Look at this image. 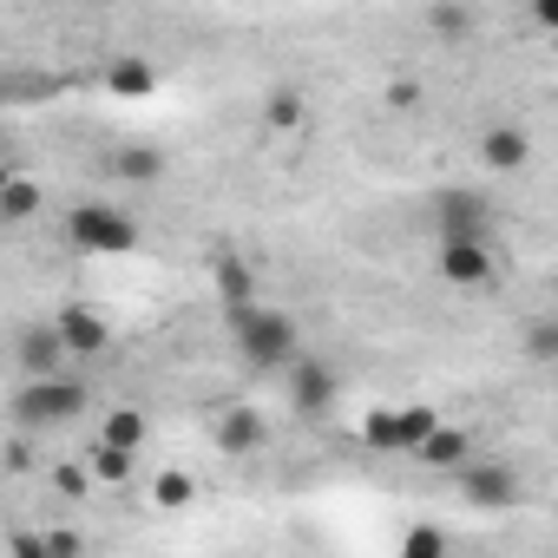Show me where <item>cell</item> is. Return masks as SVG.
<instances>
[{
	"mask_svg": "<svg viewBox=\"0 0 558 558\" xmlns=\"http://www.w3.org/2000/svg\"><path fill=\"white\" fill-rule=\"evenodd\" d=\"M440 276L460 290H480V283H493V250L486 243H440Z\"/></svg>",
	"mask_w": 558,
	"mask_h": 558,
	"instance_id": "cell-10",
	"label": "cell"
},
{
	"mask_svg": "<svg viewBox=\"0 0 558 558\" xmlns=\"http://www.w3.org/2000/svg\"><path fill=\"white\" fill-rule=\"evenodd\" d=\"M53 329H60V342H66L73 362H80V355H106V342H112V323H106L99 310H86V303H66V310L53 316Z\"/></svg>",
	"mask_w": 558,
	"mask_h": 558,
	"instance_id": "cell-9",
	"label": "cell"
},
{
	"mask_svg": "<svg viewBox=\"0 0 558 558\" xmlns=\"http://www.w3.org/2000/svg\"><path fill=\"white\" fill-rule=\"evenodd\" d=\"M230 349H236V362H243L250 375H283V368L303 355V336H296L290 316L250 303V310H230Z\"/></svg>",
	"mask_w": 558,
	"mask_h": 558,
	"instance_id": "cell-1",
	"label": "cell"
},
{
	"mask_svg": "<svg viewBox=\"0 0 558 558\" xmlns=\"http://www.w3.org/2000/svg\"><path fill=\"white\" fill-rule=\"evenodd\" d=\"M8 558H47V538H34V532H21V538L8 545Z\"/></svg>",
	"mask_w": 558,
	"mask_h": 558,
	"instance_id": "cell-26",
	"label": "cell"
},
{
	"mask_svg": "<svg viewBox=\"0 0 558 558\" xmlns=\"http://www.w3.org/2000/svg\"><path fill=\"white\" fill-rule=\"evenodd\" d=\"M263 106H269L263 119H269L276 132H290V125H303V93H296V86H269V99H263Z\"/></svg>",
	"mask_w": 558,
	"mask_h": 558,
	"instance_id": "cell-21",
	"label": "cell"
},
{
	"mask_svg": "<svg viewBox=\"0 0 558 558\" xmlns=\"http://www.w3.org/2000/svg\"><path fill=\"white\" fill-rule=\"evenodd\" d=\"M14 368H21L27 381H60V375L73 368V355H66V342H60L53 316H47V323H27V329H21V342H14Z\"/></svg>",
	"mask_w": 558,
	"mask_h": 558,
	"instance_id": "cell-7",
	"label": "cell"
},
{
	"mask_svg": "<svg viewBox=\"0 0 558 558\" xmlns=\"http://www.w3.org/2000/svg\"><path fill=\"white\" fill-rule=\"evenodd\" d=\"M414 453H421L427 466H440V473H460V466L473 460V440H466L460 427H447V421H440V427H434V434H427V440H421Z\"/></svg>",
	"mask_w": 558,
	"mask_h": 558,
	"instance_id": "cell-13",
	"label": "cell"
},
{
	"mask_svg": "<svg viewBox=\"0 0 558 558\" xmlns=\"http://www.w3.org/2000/svg\"><path fill=\"white\" fill-rule=\"evenodd\" d=\"M145 434H151V421H145L138 408H112V414H106V427H99V447L138 453V447H145Z\"/></svg>",
	"mask_w": 558,
	"mask_h": 558,
	"instance_id": "cell-15",
	"label": "cell"
},
{
	"mask_svg": "<svg viewBox=\"0 0 558 558\" xmlns=\"http://www.w3.org/2000/svg\"><path fill=\"white\" fill-rule=\"evenodd\" d=\"M138 473V453H119V447H93V473L86 480H106V486H125Z\"/></svg>",
	"mask_w": 558,
	"mask_h": 558,
	"instance_id": "cell-20",
	"label": "cell"
},
{
	"mask_svg": "<svg viewBox=\"0 0 558 558\" xmlns=\"http://www.w3.org/2000/svg\"><path fill=\"white\" fill-rule=\"evenodd\" d=\"M269 440V421L256 414V408H230V414H217V447L223 453H256Z\"/></svg>",
	"mask_w": 558,
	"mask_h": 558,
	"instance_id": "cell-12",
	"label": "cell"
},
{
	"mask_svg": "<svg viewBox=\"0 0 558 558\" xmlns=\"http://www.w3.org/2000/svg\"><path fill=\"white\" fill-rule=\"evenodd\" d=\"M434 223H440V243H486L493 230V197L486 191H447L434 204Z\"/></svg>",
	"mask_w": 558,
	"mask_h": 558,
	"instance_id": "cell-6",
	"label": "cell"
},
{
	"mask_svg": "<svg viewBox=\"0 0 558 558\" xmlns=\"http://www.w3.org/2000/svg\"><path fill=\"white\" fill-rule=\"evenodd\" d=\"M434 427H440L434 408H375V414L362 421V440H368L375 453H414Z\"/></svg>",
	"mask_w": 558,
	"mask_h": 558,
	"instance_id": "cell-5",
	"label": "cell"
},
{
	"mask_svg": "<svg viewBox=\"0 0 558 558\" xmlns=\"http://www.w3.org/2000/svg\"><path fill=\"white\" fill-rule=\"evenodd\" d=\"M34 210H40V184H34V178L0 184V223H27Z\"/></svg>",
	"mask_w": 558,
	"mask_h": 558,
	"instance_id": "cell-17",
	"label": "cell"
},
{
	"mask_svg": "<svg viewBox=\"0 0 558 558\" xmlns=\"http://www.w3.org/2000/svg\"><path fill=\"white\" fill-rule=\"evenodd\" d=\"M217 296H223V310H250L256 303V269L243 263V256H217Z\"/></svg>",
	"mask_w": 558,
	"mask_h": 558,
	"instance_id": "cell-14",
	"label": "cell"
},
{
	"mask_svg": "<svg viewBox=\"0 0 558 558\" xmlns=\"http://www.w3.org/2000/svg\"><path fill=\"white\" fill-rule=\"evenodd\" d=\"M80 551H86V545H80L73 532H53V538H47V558H80Z\"/></svg>",
	"mask_w": 558,
	"mask_h": 558,
	"instance_id": "cell-25",
	"label": "cell"
},
{
	"mask_svg": "<svg viewBox=\"0 0 558 558\" xmlns=\"http://www.w3.org/2000/svg\"><path fill=\"white\" fill-rule=\"evenodd\" d=\"M525 158H532L525 125H493V132L480 138V165H486V171H525Z\"/></svg>",
	"mask_w": 558,
	"mask_h": 558,
	"instance_id": "cell-11",
	"label": "cell"
},
{
	"mask_svg": "<svg viewBox=\"0 0 558 558\" xmlns=\"http://www.w3.org/2000/svg\"><path fill=\"white\" fill-rule=\"evenodd\" d=\"M283 381H290V408H296V421H323V414L336 408V368H329V362L296 355V362L283 368Z\"/></svg>",
	"mask_w": 558,
	"mask_h": 558,
	"instance_id": "cell-8",
	"label": "cell"
},
{
	"mask_svg": "<svg viewBox=\"0 0 558 558\" xmlns=\"http://www.w3.org/2000/svg\"><path fill=\"white\" fill-rule=\"evenodd\" d=\"M427 27L447 34V40H466L473 34V8H427Z\"/></svg>",
	"mask_w": 558,
	"mask_h": 558,
	"instance_id": "cell-24",
	"label": "cell"
},
{
	"mask_svg": "<svg viewBox=\"0 0 558 558\" xmlns=\"http://www.w3.org/2000/svg\"><path fill=\"white\" fill-rule=\"evenodd\" d=\"M60 493H86V473L80 466H60Z\"/></svg>",
	"mask_w": 558,
	"mask_h": 558,
	"instance_id": "cell-27",
	"label": "cell"
},
{
	"mask_svg": "<svg viewBox=\"0 0 558 558\" xmlns=\"http://www.w3.org/2000/svg\"><path fill=\"white\" fill-rule=\"evenodd\" d=\"M106 86H112L119 99H145V93L158 86V73H151V60H112V73H106Z\"/></svg>",
	"mask_w": 558,
	"mask_h": 558,
	"instance_id": "cell-16",
	"label": "cell"
},
{
	"mask_svg": "<svg viewBox=\"0 0 558 558\" xmlns=\"http://www.w3.org/2000/svg\"><path fill=\"white\" fill-rule=\"evenodd\" d=\"M453 486H460V499L480 506V512H512V506L525 499V480H519V466H506V460H466V466L453 473Z\"/></svg>",
	"mask_w": 558,
	"mask_h": 558,
	"instance_id": "cell-4",
	"label": "cell"
},
{
	"mask_svg": "<svg viewBox=\"0 0 558 558\" xmlns=\"http://www.w3.org/2000/svg\"><path fill=\"white\" fill-rule=\"evenodd\" d=\"M151 499H158L165 512H178V506H191V499H197V486H191V473H158Z\"/></svg>",
	"mask_w": 558,
	"mask_h": 558,
	"instance_id": "cell-23",
	"label": "cell"
},
{
	"mask_svg": "<svg viewBox=\"0 0 558 558\" xmlns=\"http://www.w3.org/2000/svg\"><path fill=\"white\" fill-rule=\"evenodd\" d=\"M80 414H86V381H80V375H60V381H21V395H14V427H27V434L73 427Z\"/></svg>",
	"mask_w": 558,
	"mask_h": 558,
	"instance_id": "cell-2",
	"label": "cell"
},
{
	"mask_svg": "<svg viewBox=\"0 0 558 558\" xmlns=\"http://www.w3.org/2000/svg\"><path fill=\"white\" fill-rule=\"evenodd\" d=\"M66 230H73V243L80 250H93V256H132L138 250V217L132 210H119V204H80L73 217H66Z\"/></svg>",
	"mask_w": 558,
	"mask_h": 558,
	"instance_id": "cell-3",
	"label": "cell"
},
{
	"mask_svg": "<svg viewBox=\"0 0 558 558\" xmlns=\"http://www.w3.org/2000/svg\"><path fill=\"white\" fill-rule=\"evenodd\" d=\"M525 362H532V368L558 362V316H532V329H525Z\"/></svg>",
	"mask_w": 558,
	"mask_h": 558,
	"instance_id": "cell-19",
	"label": "cell"
},
{
	"mask_svg": "<svg viewBox=\"0 0 558 558\" xmlns=\"http://www.w3.org/2000/svg\"><path fill=\"white\" fill-rule=\"evenodd\" d=\"M395 558H453V545H447V532L440 525H414L408 538H401V551Z\"/></svg>",
	"mask_w": 558,
	"mask_h": 558,
	"instance_id": "cell-22",
	"label": "cell"
},
{
	"mask_svg": "<svg viewBox=\"0 0 558 558\" xmlns=\"http://www.w3.org/2000/svg\"><path fill=\"white\" fill-rule=\"evenodd\" d=\"M112 171H119V178H138V184H151V178H165V158H158L151 145H125V151L112 158Z\"/></svg>",
	"mask_w": 558,
	"mask_h": 558,
	"instance_id": "cell-18",
	"label": "cell"
}]
</instances>
